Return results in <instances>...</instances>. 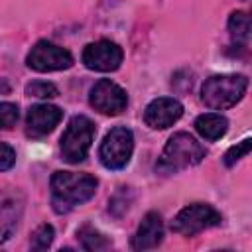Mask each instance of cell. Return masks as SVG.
Returning <instances> with one entry per match:
<instances>
[{
  "label": "cell",
  "mask_w": 252,
  "mask_h": 252,
  "mask_svg": "<svg viewBox=\"0 0 252 252\" xmlns=\"http://www.w3.org/2000/svg\"><path fill=\"white\" fill-rule=\"evenodd\" d=\"M98 181L89 173L55 171L51 175V203L55 213H69L73 207L89 201L96 191Z\"/></svg>",
  "instance_id": "1"
},
{
  "label": "cell",
  "mask_w": 252,
  "mask_h": 252,
  "mask_svg": "<svg viewBox=\"0 0 252 252\" xmlns=\"http://www.w3.org/2000/svg\"><path fill=\"white\" fill-rule=\"evenodd\" d=\"M205 148L187 132L173 134L163 152L159 161L156 163V171L159 173H175L179 169H185L189 165H197L205 158Z\"/></svg>",
  "instance_id": "2"
},
{
  "label": "cell",
  "mask_w": 252,
  "mask_h": 252,
  "mask_svg": "<svg viewBox=\"0 0 252 252\" xmlns=\"http://www.w3.org/2000/svg\"><path fill=\"white\" fill-rule=\"evenodd\" d=\"M248 79L244 75H213L203 83L201 100L215 110L234 106L246 93Z\"/></svg>",
  "instance_id": "3"
},
{
  "label": "cell",
  "mask_w": 252,
  "mask_h": 252,
  "mask_svg": "<svg viewBox=\"0 0 252 252\" xmlns=\"http://www.w3.org/2000/svg\"><path fill=\"white\" fill-rule=\"evenodd\" d=\"M94 140V124L91 118L77 114L69 120L61 136V156L67 163H79L87 158Z\"/></svg>",
  "instance_id": "4"
},
{
  "label": "cell",
  "mask_w": 252,
  "mask_h": 252,
  "mask_svg": "<svg viewBox=\"0 0 252 252\" xmlns=\"http://www.w3.org/2000/svg\"><path fill=\"white\" fill-rule=\"evenodd\" d=\"M134 152V134L126 126L112 128L98 150V158L106 169H122L128 165Z\"/></svg>",
  "instance_id": "5"
},
{
  "label": "cell",
  "mask_w": 252,
  "mask_h": 252,
  "mask_svg": "<svg viewBox=\"0 0 252 252\" xmlns=\"http://www.w3.org/2000/svg\"><path fill=\"white\" fill-rule=\"evenodd\" d=\"M220 215L207 203H193L185 209H181L175 219L171 220V230L183 236H193L205 228L220 224Z\"/></svg>",
  "instance_id": "6"
},
{
  "label": "cell",
  "mask_w": 252,
  "mask_h": 252,
  "mask_svg": "<svg viewBox=\"0 0 252 252\" xmlns=\"http://www.w3.org/2000/svg\"><path fill=\"white\" fill-rule=\"evenodd\" d=\"M26 63L30 69L39 71V73L61 71V69H69L73 65V55L67 49H63L51 41L41 39L30 49Z\"/></svg>",
  "instance_id": "7"
},
{
  "label": "cell",
  "mask_w": 252,
  "mask_h": 252,
  "mask_svg": "<svg viewBox=\"0 0 252 252\" xmlns=\"http://www.w3.org/2000/svg\"><path fill=\"white\" fill-rule=\"evenodd\" d=\"M89 102L100 114L116 116L126 108L128 96H126V91L122 87H118L116 83H112L110 79H100L91 89Z\"/></svg>",
  "instance_id": "8"
},
{
  "label": "cell",
  "mask_w": 252,
  "mask_h": 252,
  "mask_svg": "<svg viewBox=\"0 0 252 252\" xmlns=\"http://www.w3.org/2000/svg\"><path fill=\"white\" fill-rule=\"evenodd\" d=\"M83 63L91 71H116L122 63V49L108 39H100L94 43H89L83 51Z\"/></svg>",
  "instance_id": "9"
},
{
  "label": "cell",
  "mask_w": 252,
  "mask_h": 252,
  "mask_svg": "<svg viewBox=\"0 0 252 252\" xmlns=\"http://www.w3.org/2000/svg\"><path fill=\"white\" fill-rule=\"evenodd\" d=\"M183 114V104L177 98L171 96H159L154 98L144 112V120L150 128L154 130H163L169 128L171 124H175Z\"/></svg>",
  "instance_id": "10"
},
{
  "label": "cell",
  "mask_w": 252,
  "mask_h": 252,
  "mask_svg": "<svg viewBox=\"0 0 252 252\" xmlns=\"http://www.w3.org/2000/svg\"><path fill=\"white\" fill-rule=\"evenodd\" d=\"M63 110L53 106V104H33L28 110L26 118V134L32 138H41L47 136L49 132L55 130V126L61 122Z\"/></svg>",
  "instance_id": "11"
},
{
  "label": "cell",
  "mask_w": 252,
  "mask_h": 252,
  "mask_svg": "<svg viewBox=\"0 0 252 252\" xmlns=\"http://www.w3.org/2000/svg\"><path fill=\"white\" fill-rule=\"evenodd\" d=\"M161 238H163L161 217L156 211H150L142 219V222H140V226L132 238V248L134 250H152L161 242Z\"/></svg>",
  "instance_id": "12"
},
{
  "label": "cell",
  "mask_w": 252,
  "mask_h": 252,
  "mask_svg": "<svg viewBox=\"0 0 252 252\" xmlns=\"http://www.w3.org/2000/svg\"><path fill=\"white\" fill-rule=\"evenodd\" d=\"M195 128L197 132L209 140V142H215L219 138H222L228 130V120L222 116V114H217V112H207V114H201L197 116L195 120Z\"/></svg>",
  "instance_id": "13"
},
{
  "label": "cell",
  "mask_w": 252,
  "mask_h": 252,
  "mask_svg": "<svg viewBox=\"0 0 252 252\" xmlns=\"http://www.w3.org/2000/svg\"><path fill=\"white\" fill-rule=\"evenodd\" d=\"M77 238H79L81 246L85 250H89V252H100V250L110 248V240L104 234H100L96 228H93L91 224L81 226L77 230Z\"/></svg>",
  "instance_id": "14"
},
{
  "label": "cell",
  "mask_w": 252,
  "mask_h": 252,
  "mask_svg": "<svg viewBox=\"0 0 252 252\" xmlns=\"http://www.w3.org/2000/svg\"><path fill=\"white\" fill-rule=\"evenodd\" d=\"M228 32L236 41H244L248 39L250 33V16H246L244 12H232L228 18Z\"/></svg>",
  "instance_id": "15"
},
{
  "label": "cell",
  "mask_w": 252,
  "mask_h": 252,
  "mask_svg": "<svg viewBox=\"0 0 252 252\" xmlns=\"http://www.w3.org/2000/svg\"><path fill=\"white\" fill-rule=\"evenodd\" d=\"M16 226H18L16 203L6 199L4 205H2V242H6L10 238V234L16 230Z\"/></svg>",
  "instance_id": "16"
},
{
  "label": "cell",
  "mask_w": 252,
  "mask_h": 252,
  "mask_svg": "<svg viewBox=\"0 0 252 252\" xmlns=\"http://www.w3.org/2000/svg\"><path fill=\"white\" fill-rule=\"evenodd\" d=\"M53 236H55V232H53V226L51 224H39L33 230L32 238H30L32 250H45V248H49L51 242H53Z\"/></svg>",
  "instance_id": "17"
},
{
  "label": "cell",
  "mask_w": 252,
  "mask_h": 252,
  "mask_svg": "<svg viewBox=\"0 0 252 252\" xmlns=\"http://www.w3.org/2000/svg\"><path fill=\"white\" fill-rule=\"evenodd\" d=\"M250 152H252V138H244V140L236 142L234 146H230V148L224 152L222 161H224L226 167H230V165H234L238 159H242V158H244L246 154H250Z\"/></svg>",
  "instance_id": "18"
},
{
  "label": "cell",
  "mask_w": 252,
  "mask_h": 252,
  "mask_svg": "<svg viewBox=\"0 0 252 252\" xmlns=\"http://www.w3.org/2000/svg\"><path fill=\"white\" fill-rule=\"evenodd\" d=\"M26 94L30 96H37V98H55L59 94L57 87L53 83L47 81H33L26 87Z\"/></svg>",
  "instance_id": "19"
},
{
  "label": "cell",
  "mask_w": 252,
  "mask_h": 252,
  "mask_svg": "<svg viewBox=\"0 0 252 252\" xmlns=\"http://www.w3.org/2000/svg\"><path fill=\"white\" fill-rule=\"evenodd\" d=\"M18 116H20V110H18V104H12V102H2L0 104V118H2V128L10 130L16 122H18Z\"/></svg>",
  "instance_id": "20"
},
{
  "label": "cell",
  "mask_w": 252,
  "mask_h": 252,
  "mask_svg": "<svg viewBox=\"0 0 252 252\" xmlns=\"http://www.w3.org/2000/svg\"><path fill=\"white\" fill-rule=\"evenodd\" d=\"M16 161V152L6 144L2 142V156H0V169L2 171H8L12 167V163Z\"/></svg>",
  "instance_id": "21"
},
{
  "label": "cell",
  "mask_w": 252,
  "mask_h": 252,
  "mask_svg": "<svg viewBox=\"0 0 252 252\" xmlns=\"http://www.w3.org/2000/svg\"><path fill=\"white\" fill-rule=\"evenodd\" d=\"M250 33H252V14H250Z\"/></svg>",
  "instance_id": "22"
}]
</instances>
